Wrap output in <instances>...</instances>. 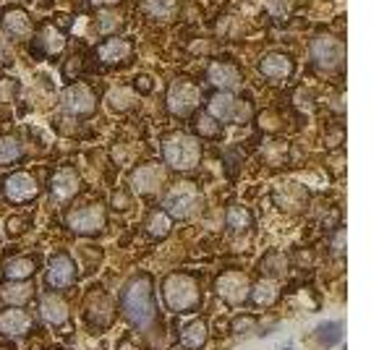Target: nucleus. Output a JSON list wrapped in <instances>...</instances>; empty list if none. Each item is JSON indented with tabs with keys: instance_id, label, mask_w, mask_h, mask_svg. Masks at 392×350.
I'll return each mask as SVG.
<instances>
[{
	"instance_id": "obj_1",
	"label": "nucleus",
	"mask_w": 392,
	"mask_h": 350,
	"mask_svg": "<svg viewBox=\"0 0 392 350\" xmlns=\"http://www.w3.org/2000/svg\"><path fill=\"white\" fill-rule=\"evenodd\" d=\"M121 306H123V314L131 324L139 327V329H147L155 322V317H157L155 290H152L150 277L142 275L125 285L123 293H121Z\"/></svg>"
},
{
	"instance_id": "obj_2",
	"label": "nucleus",
	"mask_w": 392,
	"mask_h": 350,
	"mask_svg": "<svg viewBox=\"0 0 392 350\" xmlns=\"http://www.w3.org/2000/svg\"><path fill=\"white\" fill-rule=\"evenodd\" d=\"M162 295H165L167 306L173 311H178V314H186V311L196 309L201 300L196 280L189 275H181V272H178V275H170L165 283H162Z\"/></svg>"
},
{
	"instance_id": "obj_3",
	"label": "nucleus",
	"mask_w": 392,
	"mask_h": 350,
	"mask_svg": "<svg viewBox=\"0 0 392 350\" xmlns=\"http://www.w3.org/2000/svg\"><path fill=\"white\" fill-rule=\"evenodd\" d=\"M162 157L173 170H194L201 159V144L194 136L176 134L165 139L162 144Z\"/></svg>"
},
{
	"instance_id": "obj_4",
	"label": "nucleus",
	"mask_w": 392,
	"mask_h": 350,
	"mask_svg": "<svg viewBox=\"0 0 392 350\" xmlns=\"http://www.w3.org/2000/svg\"><path fill=\"white\" fill-rule=\"evenodd\" d=\"M201 100V92L199 86L194 81H189V79H178V81L170 84V92H167V108H170V113L178 118H186L191 115L194 110H196V105H199Z\"/></svg>"
},
{
	"instance_id": "obj_5",
	"label": "nucleus",
	"mask_w": 392,
	"mask_h": 350,
	"mask_svg": "<svg viewBox=\"0 0 392 350\" xmlns=\"http://www.w3.org/2000/svg\"><path fill=\"white\" fill-rule=\"evenodd\" d=\"M209 115L215 118L217 123H243L249 118V108L235 94L223 92L209 100Z\"/></svg>"
},
{
	"instance_id": "obj_6",
	"label": "nucleus",
	"mask_w": 392,
	"mask_h": 350,
	"mask_svg": "<svg viewBox=\"0 0 392 350\" xmlns=\"http://www.w3.org/2000/svg\"><path fill=\"white\" fill-rule=\"evenodd\" d=\"M60 102H63L66 113H71V115H92L94 108H97V97H94V92L86 84L66 86L63 94H60Z\"/></svg>"
},
{
	"instance_id": "obj_7",
	"label": "nucleus",
	"mask_w": 392,
	"mask_h": 350,
	"mask_svg": "<svg viewBox=\"0 0 392 350\" xmlns=\"http://www.w3.org/2000/svg\"><path fill=\"white\" fill-rule=\"evenodd\" d=\"M162 207L170 217H176V220H186V217H191L199 207V196L194 188L189 186H178L176 191H170V196H165L162 201Z\"/></svg>"
},
{
	"instance_id": "obj_8",
	"label": "nucleus",
	"mask_w": 392,
	"mask_h": 350,
	"mask_svg": "<svg viewBox=\"0 0 392 350\" xmlns=\"http://www.w3.org/2000/svg\"><path fill=\"white\" fill-rule=\"evenodd\" d=\"M249 290H251V285L241 272H225V275H220V280H217V293H220V298L225 300V303H230V306L246 303Z\"/></svg>"
},
{
	"instance_id": "obj_9",
	"label": "nucleus",
	"mask_w": 392,
	"mask_h": 350,
	"mask_svg": "<svg viewBox=\"0 0 392 350\" xmlns=\"http://www.w3.org/2000/svg\"><path fill=\"white\" fill-rule=\"evenodd\" d=\"M102 225H105V212H102V207H97V204L74 209V212L68 215V227L76 230V233H82V235L100 233Z\"/></svg>"
},
{
	"instance_id": "obj_10",
	"label": "nucleus",
	"mask_w": 392,
	"mask_h": 350,
	"mask_svg": "<svg viewBox=\"0 0 392 350\" xmlns=\"http://www.w3.org/2000/svg\"><path fill=\"white\" fill-rule=\"evenodd\" d=\"M311 58L319 68H337L342 66V47L330 37V34H322L317 40L311 42Z\"/></svg>"
},
{
	"instance_id": "obj_11",
	"label": "nucleus",
	"mask_w": 392,
	"mask_h": 350,
	"mask_svg": "<svg viewBox=\"0 0 392 350\" xmlns=\"http://www.w3.org/2000/svg\"><path fill=\"white\" fill-rule=\"evenodd\" d=\"M97 58L102 66H123L134 58V45L128 40H121V37H110L97 47Z\"/></svg>"
},
{
	"instance_id": "obj_12",
	"label": "nucleus",
	"mask_w": 392,
	"mask_h": 350,
	"mask_svg": "<svg viewBox=\"0 0 392 350\" xmlns=\"http://www.w3.org/2000/svg\"><path fill=\"white\" fill-rule=\"evenodd\" d=\"M76 280V264L74 259L66 256V254H58V256L50 261V267H47V275H45V283L47 288L52 290H63L68 285Z\"/></svg>"
},
{
	"instance_id": "obj_13",
	"label": "nucleus",
	"mask_w": 392,
	"mask_h": 350,
	"mask_svg": "<svg viewBox=\"0 0 392 350\" xmlns=\"http://www.w3.org/2000/svg\"><path fill=\"white\" fill-rule=\"evenodd\" d=\"M40 191V186L34 181V175L29 173H13L9 175V181H6V199L11 204H21V201H29L37 196Z\"/></svg>"
},
{
	"instance_id": "obj_14",
	"label": "nucleus",
	"mask_w": 392,
	"mask_h": 350,
	"mask_svg": "<svg viewBox=\"0 0 392 350\" xmlns=\"http://www.w3.org/2000/svg\"><path fill=\"white\" fill-rule=\"evenodd\" d=\"M209 76V84L217 86V89H223V92H230V89H238L243 84L241 74H238V68L230 66V63H212L207 71Z\"/></svg>"
},
{
	"instance_id": "obj_15",
	"label": "nucleus",
	"mask_w": 392,
	"mask_h": 350,
	"mask_svg": "<svg viewBox=\"0 0 392 350\" xmlns=\"http://www.w3.org/2000/svg\"><path fill=\"white\" fill-rule=\"evenodd\" d=\"M32 329V319L21 309H6L0 311V334L6 337H21Z\"/></svg>"
},
{
	"instance_id": "obj_16",
	"label": "nucleus",
	"mask_w": 392,
	"mask_h": 350,
	"mask_svg": "<svg viewBox=\"0 0 392 350\" xmlns=\"http://www.w3.org/2000/svg\"><path fill=\"white\" fill-rule=\"evenodd\" d=\"M0 24L3 29L11 34V37H18V40H24L32 34V18L26 13L24 9H9L0 13Z\"/></svg>"
},
{
	"instance_id": "obj_17",
	"label": "nucleus",
	"mask_w": 392,
	"mask_h": 350,
	"mask_svg": "<svg viewBox=\"0 0 392 350\" xmlns=\"http://www.w3.org/2000/svg\"><path fill=\"white\" fill-rule=\"evenodd\" d=\"M79 188H82V181H79V175L74 170H60L52 178V196L60 201L74 199L76 193H79Z\"/></svg>"
},
{
	"instance_id": "obj_18",
	"label": "nucleus",
	"mask_w": 392,
	"mask_h": 350,
	"mask_svg": "<svg viewBox=\"0 0 392 350\" xmlns=\"http://www.w3.org/2000/svg\"><path fill=\"white\" fill-rule=\"evenodd\" d=\"M34 295L32 283H24V280H11L9 285L0 288V300L3 303H11V306H24L29 303Z\"/></svg>"
},
{
	"instance_id": "obj_19",
	"label": "nucleus",
	"mask_w": 392,
	"mask_h": 350,
	"mask_svg": "<svg viewBox=\"0 0 392 350\" xmlns=\"http://www.w3.org/2000/svg\"><path fill=\"white\" fill-rule=\"evenodd\" d=\"M259 71L267 76V79H285L293 71V63L285 52H269V55L262 58Z\"/></svg>"
},
{
	"instance_id": "obj_20",
	"label": "nucleus",
	"mask_w": 392,
	"mask_h": 350,
	"mask_svg": "<svg viewBox=\"0 0 392 350\" xmlns=\"http://www.w3.org/2000/svg\"><path fill=\"white\" fill-rule=\"evenodd\" d=\"M162 170L157 165H144L134 173V188L139 193H155L162 186Z\"/></svg>"
},
{
	"instance_id": "obj_21",
	"label": "nucleus",
	"mask_w": 392,
	"mask_h": 350,
	"mask_svg": "<svg viewBox=\"0 0 392 350\" xmlns=\"http://www.w3.org/2000/svg\"><path fill=\"white\" fill-rule=\"evenodd\" d=\"M42 319L52 327H60L63 322H68V303L60 295H47L40 306Z\"/></svg>"
},
{
	"instance_id": "obj_22",
	"label": "nucleus",
	"mask_w": 392,
	"mask_h": 350,
	"mask_svg": "<svg viewBox=\"0 0 392 350\" xmlns=\"http://www.w3.org/2000/svg\"><path fill=\"white\" fill-rule=\"evenodd\" d=\"M86 322H94L97 327H105L108 322H113V303L102 293H97V298L89 300V306H86Z\"/></svg>"
},
{
	"instance_id": "obj_23",
	"label": "nucleus",
	"mask_w": 392,
	"mask_h": 350,
	"mask_svg": "<svg viewBox=\"0 0 392 350\" xmlns=\"http://www.w3.org/2000/svg\"><path fill=\"white\" fill-rule=\"evenodd\" d=\"M37 267H40V261L34 256H16L6 264V277L9 280H29L37 272Z\"/></svg>"
},
{
	"instance_id": "obj_24",
	"label": "nucleus",
	"mask_w": 392,
	"mask_h": 350,
	"mask_svg": "<svg viewBox=\"0 0 392 350\" xmlns=\"http://www.w3.org/2000/svg\"><path fill=\"white\" fill-rule=\"evenodd\" d=\"M249 295H251V303H257L259 309H267V306H272L277 300V285L269 283V280H259L249 290Z\"/></svg>"
},
{
	"instance_id": "obj_25",
	"label": "nucleus",
	"mask_w": 392,
	"mask_h": 350,
	"mask_svg": "<svg viewBox=\"0 0 392 350\" xmlns=\"http://www.w3.org/2000/svg\"><path fill=\"white\" fill-rule=\"evenodd\" d=\"M181 342H184L186 348H201L204 342H207V324L204 322H191V324L184 327V332H181Z\"/></svg>"
},
{
	"instance_id": "obj_26",
	"label": "nucleus",
	"mask_w": 392,
	"mask_h": 350,
	"mask_svg": "<svg viewBox=\"0 0 392 350\" xmlns=\"http://www.w3.org/2000/svg\"><path fill=\"white\" fill-rule=\"evenodd\" d=\"M342 337V324L340 322H325V324L317 327V340L325 345V348H332L337 345Z\"/></svg>"
},
{
	"instance_id": "obj_27",
	"label": "nucleus",
	"mask_w": 392,
	"mask_h": 350,
	"mask_svg": "<svg viewBox=\"0 0 392 350\" xmlns=\"http://www.w3.org/2000/svg\"><path fill=\"white\" fill-rule=\"evenodd\" d=\"M228 227L235 233H243L251 227V212L246 207H230L228 209Z\"/></svg>"
},
{
	"instance_id": "obj_28",
	"label": "nucleus",
	"mask_w": 392,
	"mask_h": 350,
	"mask_svg": "<svg viewBox=\"0 0 392 350\" xmlns=\"http://www.w3.org/2000/svg\"><path fill=\"white\" fill-rule=\"evenodd\" d=\"M147 233L152 235V238H165L167 233H170V217L165 215V212H152L150 220H147Z\"/></svg>"
},
{
	"instance_id": "obj_29",
	"label": "nucleus",
	"mask_w": 392,
	"mask_h": 350,
	"mask_svg": "<svg viewBox=\"0 0 392 350\" xmlns=\"http://www.w3.org/2000/svg\"><path fill=\"white\" fill-rule=\"evenodd\" d=\"M21 157V144H18L16 136H3L0 139V162L3 165H9L13 159Z\"/></svg>"
},
{
	"instance_id": "obj_30",
	"label": "nucleus",
	"mask_w": 392,
	"mask_h": 350,
	"mask_svg": "<svg viewBox=\"0 0 392 350\" xmlns=\"http://www.w3.org/2000/svg\"><path fill=\"white\" fill-rule=\"evenodd\" d=\"M196 134L207 136V139H217L220 136V123L209 113H204V115L196 118Z\"/></svg>"
},
{
	"instance_id": "obj_31",
	"label": "nucleus",
	"mask_w": 392,
	"mask_h": 350,
	"mask_svg": "<svg viewBox=\"0 0 392 350\" xmlns=\"http://www.w3.org/2000/svg\"><path fill=\"white\" fill-rule=\"evenodd\" d=\"M63 42H66L63 40V34H58L52 26H45V29H42V45H45L52 55H58V52L63 50Z\"/></svg>"
},
{
	"instance_id": "obj_32",
	"label": "nucleus",
	"mask_w": 392,
	"mask_h": 350,
	"mask_svg": "<svg viewBox=\"0 0 392 350\" xmlns=\"http://www.w3.org/2000/svg\"><path fill=\"white\" fill-rule=\"evenodd\" d=\"M173 6H176V0H147V3H144V9L150 11L152 16H157V18L167 16V13L173 11Z\"/></svg>"
},
{
	"instance_id": "obj_33",
	"label": "nucleus",
	"mask_w": 392,
	"mask_h": 350,
	"mask_svg": "<svg viewBox=\"0 0 392 350\" xmlns=\"http://www.w3.org/2000/svg\"><path fill=\"white\" fill-rule=\"evenodd\" d=\"M18 92V84L13 79H0V102H11Z\"/></svg>"
},
{
	"instance_id": "obj_34",
	"label": "nucleus",
	"mask_w": 392,
	"mask_h": 350,
	"mask_svg": "<svg viewBox=\"0 0 392 350\" xmlns=\"http://www.w3.org/2000/svg\"><path fill=\"white\" fill-rule=\"evenodd\" d=\"M118 24H121V18H118L116 13H110L108 9L100 13V29H102V32H116Z\"/></svg>"
},
{
	"instance_id": "obj_35",
	"label": "nucleus",
	"mask_w": 392,
	"mask_h": 350,
	"mask_svg": "<svg viewBox=\"0 0 392 350\" xmlns=\"http://www.w3.org/2000/svg\"><path fill=\"white\" fill-rule=\"evenodd\" d=\"M254 324H257V319L254 317H238L233 322V332L235 334H246L249 329H254Z\"/></svg>"
},
{
	"instance_id": "obj_36",
	"label": "nucleus",
	"mask_w": 392,
	"mask_h": 350,
	"mask_svg": "<svg viewBox=\"0 0 392 350\" xmlns=\"http://www.w3.org/2000/svg\"><path fill=\"white\" fill-rule=\"evenodd\" d=\"M152 89H155V79H152V76H139V79H136V92L147 94V92H152Z\"/></svg>"
},
{
	"instance_id": "obj_37",
	"label": "nucleus",
	"mask_w": 392,
	"mask_h": 350,
	"mask_svg": "<svg viewBox=\"0 0 392 350\" xmlns=\"http://www.w3.org/2000/svg\"><path fill=\"white\" fill-rule=\"evenodd\" d=\"M342 251H345V227L332 235V254H342Z\"/></svg>"
},
{
	"instance_id": "obj_38",
	"label": "nucleus",
	"mask_w": 392,
	"mask_h": 350,
	"mask_svg": "<svg viewBox=\"0 0 392 350\" xmlns=\"http://www.w3.org/2000/svg\"><path fill=\"white\" fill-rule=\"evenodd\" d=\"M0 60H11V47H9V42H3V40H0Z\"/></svg>"
},
{
	"instance_id": "obj_39",
	"label": "nucleus",
	"mask_w": 392,
	"mask_h": 350,
	"mask_svg": "<svg viewBox=\"0 0 392 350\" xmlns=\"http://www.w3.org/2000/svg\"><path fill=\"white\" fill-rule=\"evenodd\" d=\"M269 259H272V256H269ZM264 267H267V269H272V272H275V275H277V272H283V261H264Z\"/></svg>"
},
{
	"instance_id": "obj_40",
	"label": "nucleus",
	"mask_w": 392,
	"mask_h": 350,
	"mask_svg": "<svg viewBox=\"0 0 392 350\" xmlns=\"http://www.w3.org/2000/svg\"><path fill=\"white\" fill-rule=\"evenodd\" d=\"M92 6H97V9H105V6H116V3H121V0H89Z\"/></svg>"
},
{
	"instance_id": "obj_41",
	"label": "nucleus",
	"mask_w": 392,
	"mask_h": 350,
	"mask_svg": "<svg viewBox=\"0 0 392 350\" xmlns=\"http://www.w3.org/2000/svg\"><path fill=\"white\" fill-rule=\"evenodd\" d=\"M285 350H291V348H285Z\"/></svg>"
}]
</instances>
